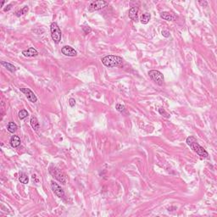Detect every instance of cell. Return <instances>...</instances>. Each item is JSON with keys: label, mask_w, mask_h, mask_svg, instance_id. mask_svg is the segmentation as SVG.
<instances>
[{"label": "cell", "mask_w": 217, "mask_h": 217, "mask_svg": "<svg viewBox=\"0 0 217 217\" xmlns=\"http://www.w3.org/2000/svg\"><path fill=\"white\" fill-rule=\"evenodd\" d=\"M159 113L161 115V116H165V117H166V118H169L170 117V115L164 110V109H162V108H160L159 109Z\"/></svg>", "instance_id": "44dd1931"}, {"label": "cell", "mask_w": 217, "mask_h": 217, "mask_svg": "<svg viewBox=\"0 0 217 217\" xmlns=\"http://www.w3.org/2000/svg\"><path fill=\"white\" fill-rule=\"evenodd\" d=\"M150 19H151V15H150L149 13H144V14L142 15L141 19H140V21H141L142 24L146 25L149 22Z\"/></svg>", "instance_id": "2e32d148"}, {"label": "cell", "mask_w": 217, "mask_h": 217, "mask_svg": "<svg viewBox=\"0 0 217 217\" xmlns=\"http://www.w3.org/2000/svg\"><path fill=\"white\" fill-rule=\"evenodd\" d=\"M27 116H28V112L25 110H21L19 112V118L21 120H24L25 118H26Z\"/></svg>", "instance_id": "d6986e66"}, {"label": "cell", "mask_w": 217, "mask_h": 217, "mask_svg": "<svg viewBox=\"0 0 217 217\" xmlns=\"http://www.w3.org/2000/svg\"><path fill=\"white\" fill-rule=\"evenodd\" d=\"M161 34L163 35V37H170V32L168 31H161Z\"/></svg>", "instance_id": "cb8c5ba5"}, {"label": "cell", "mask_w": 217, "mask_h": 217, "mask_svg": "<svg viewBox=\"0 0 217 217\" xmlns=\"http://www.w3.org/2000/svg\"><path fill=\"white\" fill-rule=\"evenodd\" d=\"M49 173L56 179L58 180L59 182H61L62 184H65L66 182V178H65V176L64 175V173L55 166H51L49 168Z\"/></svg>", "instance_id": "5b68a950"}, {"label": "cell", "mask_w": 217, "mask_h": 217, "mask_svg": "<svg viewBox=\"0 0 217 217\" xmlns=\"http://www.w3.org/2000/svg\"><path fill=\"white\" fill-rule=\"evenodd\" d=\"M61 52L63 54H65V56H69V57H75L77 55V52L71 46H64L61 48Z\"/></svg>", "instance_id": "9c48e42d"}, {"label": "cell", "mask_w": 217, "mask_h": 217, "mask_svg": "<svg viewBox=\"0 0 217 217\" xmlns=\"http://www.w3.org/2000/svg\"><path fill=\"white\" fill-rule=\"evenodd\" d=\"M103 65L109 68H115L121 66L123 63V59L116 55H107L101 59Z\"/></svg>", "instance_id": "7a4b0ae2"}, {"label": "cell", "mask_w": 217, "mask_h": 217, "mask_svg": "<svg viewBox=\"0 0 217 217\" xmlns=\"http://www.w3.org/2000/svg\"><path fill=\"white\" fill-rule=\"evenodd\" d=\"M31 127H32V129L34 130V131H37L38 129H39V127H40V125H39V122L37 121V117L36 116H31Z\"/></svg>", "instance_id": "9a60e30c"}, {"label": "cell", "mask_w": 217, "mask_h": 217, "mask_svg": "<svg viewBox=\"0 0 217 217\" xmlns=\"http://www.w3.org/2000/svg\"><path fill=\"white\" fill-rule=\"evenodd\" d=\"M19 181L23 184H27L28 182H29V178L26 176V174H25L24 172H21L19 174Z\"/></svg>", "instance_id": "e0dca14e"}, {"label": "cell", "mask_w": 217, "mask_h": 217, "mask_svg": "<svg viewBox=\"0 0 217 217\" xmlns=\"http://www.w3.org/2000/svg\"><path fill=\"white\" fill-rule=\"evenodd\" d=\"M22 54L24 55L25 57L27 58H31V57H36L38 55V52L36 48H29L25 50L22 51Z\"/></svg>", "instance_id": "7c38bea8"}, {"label": "cell", "mask_w": 217, "mask_h": 217, "mask_svg": "<svg viewBox=\"0 0 217 217\" xmlns=\"http://www.w3.org/2000/svg\"><path fill=\"white\" fill-rule=\"evenodd\" d=\"M199 3H200L201 5L204 6V7H205V6H207V4H208V3H207L206 1H204V2H203V1H199Z\"/></svg>", "instance_id": "4316f807"}, {"label": "cell", "mask_w": 217, "mask_h": 217, "mask_svg": "<svg viewBox=\"0 0 217 217\" xmlns=\"http://www.w3.org/2000/svg\"><path fill=\"white\" fill-rule=\"evenodd\" d=\"M9 143H10V145H11L13 148H17V147H19V146L21 145V138H20L18 136L14 135V136L11 137L10 142H9Z\"/></svg>", "instance_id": "4fadbf2b"}, {"label": "cell", "mask_w": 217, "mask_h": 217, "mask_svg": "<svg viewBox=\"0 0 217 217\" xmlns=\"http://www.w3.org/2000/svg\"><path fill=\"white\" fill-rule=\"evenodd\" d=\"M82 31H84L85 34H89V33H91L92 29L89 26H82Z\"/></svg>", "instance_id": "603a6c76"}, {"label": "cell", "mask_w": 217, "mask_h": 217, "mask_svg": "<svg viewBox=\"0 0 217 217\" xmlns=\"http://www.w3.org/2000/svg\"><path fill=\"white\" fill-rule=\"evenodd\" d=\"M1 65H3V66H4L9 71H10V72H15L16 70H17V68H16L14 65H12V64H10V63H9V62L1 61Z\"/></svg>", "instance_id": "5bb4252c"}, {"label": "cell", "mask_w": 217, "mask_h": 217, "mask_svg": "<svg viewBox=\"0 0 217 217\" xmlns=\"http://www.w3.org/2000/svg\"><path fill=\"white\" fill-rule=\"evenodd\" d=\"M160 17L162 19H164L165 21H174L177 19L176 15L167 11H164L160 13Z\"/></svg>", "instance_id": "8fae6325"}, {"label": "cell", "mask_w": 217, "mask_h": 217, "mask_svg": "<svg viewBox=\"0 0 217 217\" xmlns=\"http://www.w3.org/2000/svg\"><path fill=\"white\" fill-rule=\"evenodd\" d=\"M116 110H118L119 112H124V111L126 110V107H125L124 105L121 104V103H117V104L116 105Z\"/></svg>", "instance_id": "7402d4cb"}, {"label": "cell", "mask_w": 217, "mask_h": 217, "mask_svg": "<svg viewBox=\"0 0 217 217\" xmlns=\"http://www.w3.org/2000/svg\"><path fill=\"white\" fill-rule=\"evenodd\" d=\"M138 7H132L129 10V13H128V15H129V18L133 21L134 22H138Z\"/></svg>", "instance_id": "30bf717a"}, {"label": "cell", "mask_w": 217, "mask_h": 217, "mask_svg": "<svg viewBox=\"0 0 217 217\" xmlns=\"http://www.w3.org/2000/svg\"><path fill=\"white\" fill-rule=\"evenodd\" d=\"M69 104H70L71 107H74L75 104V100L74 98H70L69 99Z\"/></svg>", "instance_id": "d4e9b609"}, {"label": "cell", "mask_w": 217, "mask_h": 217, "mask_svg": "<svg viewBox=\"0 0 217 217\" xmlns=\"http://www.w3.org/2000/svg\"><path fill=\"white\" fill-rule=\"evenodd\" d=\"M7 130L10 132V133H14L16 132L17 130V126L15 122H9L7 126Z\"/></svg>", "instance_id": "ac0fdd59"}, {"label": "cell", "mask_w": 217, "mask_h": 217, "mask_svg": "<svg viewBox=\"0 0 217 217\" xmlns=\"http://www.w3.org/2000/svg\"><path fill=\"white\" fill-rule=\"evenodd\" d=\"M51 188H52V190L53 192L55 193L59 198H64L65 197V192L64 190L61 188V187L59 185H58L56 182H51Z\"/></svg>", "instance_id": "ba28073f"}, {"label": "cell", "mask_w": 217, "mask_h": 217, "mask_svg": "<svg viewBox=\"0 0 217 217\" xmlns=\"http://www.w3.org/2000/svg\"><path fill=\"white\" fill-rule=\"evenodd\" d=\"M51 37L55 43H59L61 41V31L56 22H53L50 25Z\"/></svg>", "instance_id": "3957f363"}, {"label": "cell", "mask_w": 217, "mask_h": 217, "mask_svg": "<svg viewBox=\"0 0 217 217\" xmlns=\"http://www.w3.org/2000/svg\"><path fill=\"white\" fill-rule=\"evenodd\" d=\"M28 10H29V8H28V7H25L24 9H22L21 10H20V11H18V12L16 13V16H17V17H20V16L23 15L27 13Z\"/></svg>", "instance_id": "ffe728a7"}, {"label": "cell", "mask_w": 217, "mask_h": 217, "mask_svg": "<svg viewBox=\"0 0 217 217\" xmlns=\"http://www.w3.org/2000/svg\"><path fill=\"white\" fill-rule=\"evenodd\" d=\"M187 144L188 146H190V148L193 149L195 153H197V154H198L199 156H201L202 158H208L209 157V154L208 152L200 145L198 144L197 139L193 137H188L187 138Z\"/></svg>", "instance_id": "6da1fadb"}, {"label": "cell", "mask_w": 217, "mask_h": 217, "mask_svg": "<svg viewBox=\"0 0 217 217\" xmlns=\"http://www.w3.org/2000/svg\"><path fill=\"white\" fill-rule=\"evenodd\" d=\"M10 9H11V4H9V5H7V6H6V8H4V9H3V11H4V12L9 11Z\"/></svg>", "instance_id": "484cf974"}, {"label": "cell", "mask_w": 217, "mask_h": 217, "mask_svg": "<svg viewBox=\"0 0 217 217\" xmlns=\"http://www.w3.org/2000/svg\"><path fill=\"white\" fill-rule=\"evenodd\" d=\"M21 92L24 93L25 97H26V98L30 102L36 103L37 101V96L35 95V93L31 89H29V88H21Z\"/></svg>", "instance_id": "52a82bcc"}, {"label": "cell", "mask_w": 217, "mask_h": 217, "mask_svg": "<svg viewBox=\"0 0 217 217\" xmlns=\"http://www.w3.org/2000/svg\"><path fill=\"white\" fill-rule=\"evenodd\" d=\"M148 75L151 78V80L157 85H160V86L163 85L165 78H164V75L160 71H156V70H152L148 71Z\"/></svg>", "instance_id": "277c9868"}, {"label": "cell", "mask_w": 217, "mask_h": 217, "mask_svg": "<svg viewBox=\"0 0 217 217\" xmlns=\"http://www.w3.org/2000/svg\"><path fill=\"white\" fill-rule=\"evenodd\" d=\"M109 5V3L106 1H94L93 2L89 7H88V10L93 12V11H97V10H100L103 8H105L106 6Z\"/></svg>", "instance_id": "8992f818"}]
</instances>
